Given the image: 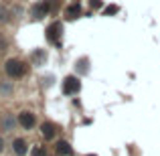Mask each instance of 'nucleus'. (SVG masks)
I'll return each mask as SVG.
<instances>
[{
  "instance_id": "obj_5",
  "label": "nucleus",
  "mask_w": 160,
  "mask_h": 156,
  "mask_svg": "<svg viewBox=\"0 0 160 156\" xmlns=\"http://www.w3.org/2000/svg\"><path fill=\"white\" fill-rule=\"evenodd\" d=\"M49 10H51V4L43 0V2H37L35 6H32L31 12H32V16H35V18H43V16L49 14Z\"/></svg>"
},
{
  "instance_id": "obj_7",
  "label": "nucleus",
  "mask_w": 160,
  "mask_h": 156,
  "mask_svg": "<svg viewBox=\"0 0 160 156\" xmlns=\"http://www.w3.org/2000/svg\"><path fill=\"white\" fill-rule=\"evenodd\" d=\"M65 16H67L69 20H75L77 16H81V6H79V2L67 6V8H65Z\"/></svg>"
},
{
  "instance_id": "obj_12",
  "label": "nucleus",
  "mask_w": 160,
  "mask_h": 156,
  "mask_svg": "<svg viewBox=\"0 0 160 156\" xmlns=\"http://www.w3.org/2000/svg\"><path fill=\"white\" fill-rule=\"evenodd\" d=\"M31 156H47V150H45L43 146H35V148L31 150Z\"/></svg>"
},
{
  "instance_id": "obj_3",
  "label": "nucleus",
  "mask_w": 160,
  "mask_h": 156,
  "mask_svg": "<svg viewBox=\"0 0 160 156\" xmlns=\"http://www.w3.org/2000/svg\"><path fill=\"white\" fill-rule=\"evenodd\" d=\"M79 89H81V83H79V79L75 75H69V77L63 79V93L65 95H73Z\"/></svg>"
},
{
  "instance_id": "obj_13",
  "label": "nucleus",
  "mask_w": 160,
  "mask_h": 156,
  "mask_svg": "<svg viewBox=\"0 0 160 156\" xmlns=\"http://www.w3.org/2000/svg\"><path fill=\"white\" fill-rule=\"evenodd\" d=\"M118 10H120V8H118L116 4H112V6H108V8H106V14H116Z\"/></svg>"
},
{
  "instance_id": "obj_17",
  "label": "nucleus",
  "mask_w": 160,
  "mask_h": 156,
  "mask_svg": "<svg viewBox=\"0 0 160 156\" xmlns=\"http://www.w3.org/2000/svg\"><path fill=\"white\" fill-rule=\"evenodd\" d=\"M85 156H98V154H85Z\"/></svg>"
},
{
  "instance_id": "obj_2",
  "label": "nucleus",
  "mask_w": 160,
  "mask_h": 156,
  "mask_svg": "<svg viewBox=\"0 0 160 156\" xmlns=\"http://www.w3.org/2000/svg\"><path fill=\"white\" fill-rule=\"evenodd\" d=\"M61 33H63V24L61 23H51L47 27V41L53 43L55 47H61Z\"/></svg>"
},
{
  "instance_id": "obj_1",
  "label": "nucleus",
  "mask_w": 160,
  "mask_h": 156,
  "mask_svg": "<svg viewBox=\"0 0 160 156\" xmlns=\"http://www.w3.org/2000/svg\"><path fill=\"white\" fill-rule=\"evenodd\" d=\"M4 71H6L8 77H12V79H20L24 73H27V65H24L20 59H8L6 65H4Z\"/></svg>"
},
{
  "instance_id": "obj_8",
  "label": "nucleus",
  "mask_w": 160,
  "mask_h": 156,
  "mask_svg": "<svg viewBox=\"0 0 160 156\" xmlns=\"http://www.w3.org/2000/svg\"><path fill=\"white\" fill-rule=\"evenodd\" d=\"M12 150H14V154L16 156H24V154H27V142H24L22 140V138H16V140L14 142H12Z\"/></svg>"
},
{
  "instance_id": "obj_9",
  "label": "nucleus",
  "mask_w": 160,
  "mask_h": 156,
  "mask_svg": "<svg viewBox=\"0 0 160 156\" xmlns=\"http://www.w3.org/2000/svg\"><path fill=\"white\" fill-rule=\"evenodd\" d=\"M57 154H59V156H69V154H71V146H69V142H65V140L57 142Z\"/></svg>"
},
{
  "instance_id": "obj_11",
  "label": "nucleus",
  "mask_w": 160,
  "mask_h": 156,
  "mask_svg": "<svg viewBox=\"0 0 160 156\" xmlns=\"http://www.w3.org/2000/svg\"><path fill=\"white\" fill-rule=\"evenodd\" d=\"M45 59H47V55H45L43 51L32 53V61H35V63H45Z\"/></svg>"
},
{
  "instance_id": "obj_6",
  "label": "nucleus",
  "mask_w": 160,
  "mask_h": 156,
  "mask_svg": "<svg viewBox=\"0 0 160 156\" xmlns=\"http://www.w3.org/2000/svg\"><path fill=\"white\" fill-rule=\"evenodd\" d=\"M41 134H43L45 140H53L55 134H57V126L51 124V122H45V124L41 126Z\"/></svg>"
},
{
  "instance_id": "obj_16",
  "label": "nucleus",
  "mask_w": 160,
  "mask_h": 156,
  "mask_svg": "<svg viewBox=\"0 0 160 156\" xmlns=\"http://www.w3.org/2000/svg\"><path fill=\"white\" fill-rule=\"evenodd\" d=\"M4 150V140H2V136H0V152Z\"/></svg>"
},
{
  "instance_id": "obj_4",
  "label": "nucleus",
  "mask_w": 160,
  "mask_h": 156,
  "mask_svg": "<svg viewBox=\"0 0 160 156\" xmlns=\"http://www.w3.org/2000/svg\"><path fill=\"white\" fill-rule=\"evenodd\" d=\"M18 124L22 126L24 130H32V128H35V124H37L35 113H31V112H20L18 113Z\"/></svg>"
},
{
  "instance_id": "obj_15",
  "label": "nucleus",
  "mask_w": 160,
  "mask_h": 156,
  "mask_svg": "<svg viewBox=\"0 0 160 156\" xmlns=\"http://www.w3.org/2000/svg\"><path fill=\"white\" fill-rule=\"evenodd\" d=\"M91 8H99V6H102V0H91Z\"/></svg>"
},
{
  "instance_id": "obj_10",
  "label": "nucleus",
  "mask_w": 160,
  "mask_h": 156,
  "mask_svg": "<svg viewBox=\"0 0 160 156\" xmlns=\"http://www.w3.org/2000/svg\"><path fill=\"white\" fill-rule=\"evenodd\" d=\"M2 128H4V132H10V130L14 128V118H12L10 113H6V116H4V120H2Z\"/></svg>"
},
{
  "instance_id": "obj_14",
  "label": "nucleus",
  "mask_w": 160,
  "mask_h": 156,
  "mask_svg": "<svg viewBox=\"0 0 160 156\" xmlns=\"http://www.w3.org/2000/svg\"><path fill=\"white\" fill-rule=\"evenodd\" d=\"M8 18V10L4 6H0V20H6Z\"/></svg>"
}]
</instances>
